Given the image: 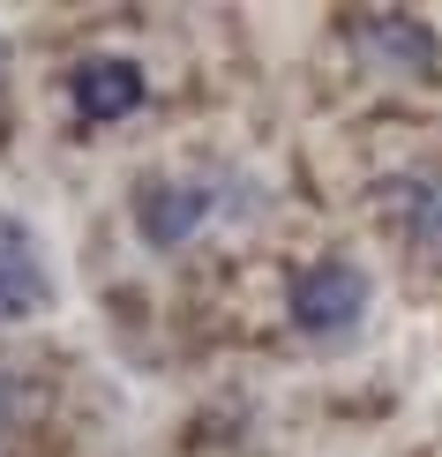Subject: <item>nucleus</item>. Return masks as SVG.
Listing matches in <instances>:
<instances>
[{"label":"nucleus","instance_id":"obj_1","mask_svg":"<svg viewBox=\"0 0 442 457\" xmlns=\"http://www.w3.org/2000/svg\"><path fill=\"white\" fill-rule=\"evenodd\" d=\"M285 315H293V330H307V337L353 330V322L368 315V270L345 262V255L307 262V270L293 278V293H285Z\"/></svg>","mask_w":442,"mask_h":457},{"label":"nucleus","instance_id":"obj_2","mask_svg":"<svg viewBox=\"0 0 442 457\" xmlns=\"http://www.w3.org/2000/svg\"><path fill=\"white\" fill-rule=\"evenodd\" d=\"M150 98V75L143 61H128V53H83V61L68 68V105H75V120H90V128H113V120H128V112H143Z\"/></svg>","mask_w":442,"mask_h":457},{"label":"nucleus","instance_id":"obj_3","mask_svg":"<svg viewBox=\"0 0 442 457\" xmlns=\"http://www.w3.org/2000/svg\"><path fill=\"white\" fill-rule=\"evenodd\" d=\"M210 211H218V187L210 180H143L136 187V233H143V247H158V255L188 247L210 225Z\"/></svg>","mask_w":442,"mask_h":457},{"label":"nucleus","instance_id":"obj_4","mask_svg":"<svg viewBox=\"0 0 442 457\" xmlns=\"http://www.w3.org/2000/svg\"><path fill=\"white\" fill-rule=\"evenodd\" d=\"M53 308V270H46V247L15 211H0V322H23Z\"/></svg>","mask_w":442,"mask_h":457},{"label":"nucleus","instance_id":"obj_5","mask_svg":"<svg viewBox=\"0 0 442 457\" xmlns=\"http://www.w3.org/2000/svg\"><path fill=\"white\" fill-rule=\"evenodd\" d=\"M360 53H382V61H397L405 75H428L442 61L435 30L420 15H360Z\"/></svg>","mask_w":442,"mask_h":457}]
</instances>
